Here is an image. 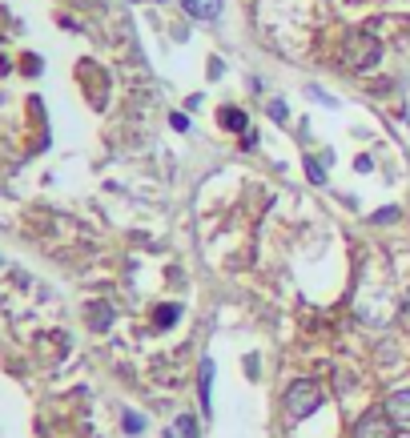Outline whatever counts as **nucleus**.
Segmentation results:
<instances>
[{
  "label": "nucleus",
  "mask_w": 410,
  "mask_h": 438,
  "mask_svg": "<svg viewBox=\"0 0 410 438\" xmlns=\"http://www.w3.org/2000/svg\"><path fill=\"white\" fill-rule=\"evenodd\" d=\"M310 181H326V169H322L318 161H310Z\"/></svg>",
  "instance_id": "obj_10"
},
{
  "label": "nucleus",
  "mask_w": 410,
  "mask_h": 438,
  "mask_svg": "<svg viewBox=\"0 0 410 438\" xmlns=\"http://www.w3.org/2000/svg\"><path fill=\"white\" fill-rule=\"evenodd\" d=\"M354 438H398V435H394V422L386 410H366L354 426Z\"/></svg>",
  "instance_id": "obj_2"
},
{
  "label": "nucleus",
  "mask_w": 410,
  "mask_h": 438,
  "mask_svg": "<svg viewBox=\"0 0 410 438\" xmlns=\"http://www.w3.org/2000/svg\"><path fill=\"white\" fill-rule=\"evenodd\" d=\"M386 414H390L394 426H410V386L394 390L390 398H386V406H382Z\"/></svg>",
  "instance_id": "obj_3"
},
{
  "label": "nucleus",
  "mask_w": 410,
  "mask_h": 438,
  "mask_svg": "<svg viewBox=\"0 0 410 438\" xmlns=\"http://www.w3.org/2000/svg\"><path fill=\"white\" fill-rule=\"evenodd\" d=\"M226 125L230 129H246V117L237 113V109H226Z\"/></svg>",
  "instance_id": "obj_9"
},
{
  "label": "nucleus",
  "mask_w": 410,
  "mask_h": 438,
  "mask_svg": "<svg viewBox=\"0 0 410 438\" xmlns=\"http://www.w3.org/2000/svg\"><path fill=\"white\" fill-rule=\"evenodd\" d=\"M322 386L314 382V378H298V382H290V390H286V414L290 418H310L314 410L322 406Z\"/></svg>",
  "instance_id": "obj_1"
},
{
  "label": "nucleus",
  "mask_w": 410,
  "mask_h": 438,
  "mask_svg": "<svg viewBox=\"0 0 410 438\" xmlns=\"http://www.w3.org/2000/svg\"><path fill=\"white\" fill-rule=\"evenodd\" d=\"M201 435V426H197L193 414H181V418L169 422V430H165V438H197Z\"/></svg>",
  "instance_id": "obj_5"
},
{
  "label": "nucleus",
  "mask_w": 410,
  "mask_h": 438,
  "mask_svg": "<svg viewBox=\"0 0 410 438\" xmlns=\"http://www.w3.org/2000/svg\"><path fill=\"white\" fill-rule=\"evenodd\" d=\"M197 394H201V410L210 414L214 410V362L210 358H201V374H197Z\"/></svg>",
  "instance_id": "obj_4"
},
{
  "label": "nucleus",
  "mask_w": 410,
  "mask_h": 438,
  "mask_svg": "<svg viewBox=\"0 0 410 438\" xmlns=\"http://www.w3.org/2000/svg\"><path fill=\"white\" fill-rule=\"evenodd\" d=\"M125 430H129V435H141V430H145V418H141V414H125Z\"/></svg>",
  "instance_id": "obj_8"
},
{
  "label": "nucleus",
  "mask_w": 410,
  "mask_h": 438,
  "mask_svg": "<svg viewBox=\"0 0 410 438\" xmlns=\"http://www.w3.org/2000/svg\"><path fill=\"white\" fill-rule=\"evenodd\" d=\"M177 318H181L177 306H161V309H157V326H173Z\"/></svg>",
  "instance_id": "obj_7"
},
{
  "label": "nucleus",
  "mask_w": 410,
  "mask_h": 438,
  "mask_svg": "<svg viewBox=\"0 0 410 438\" xmlns=\"http://www.w3.org/2000/svg\"><path fill=\"white\" fill-rule=\"evenodd\" d=\"M398 438H410V435H398Z\"/></svg>",
  "instance_id": "obj_11"
},
{
  "label": "nucleus",
  "mask_w": 410,
  "mask_h": 438,
  "mask_svg": "<svg viewBox=\"0 0 410 438\" xmlns=\"http://www.w3.org/2000/svg\"><path fill=\"white\" fill-rule=\"evenodd\" d=\"M189 8V17H201V20H214L221 13V0H181Z\"/></svg>",
  "instance_id": "obj_6"
}]
</instances>
